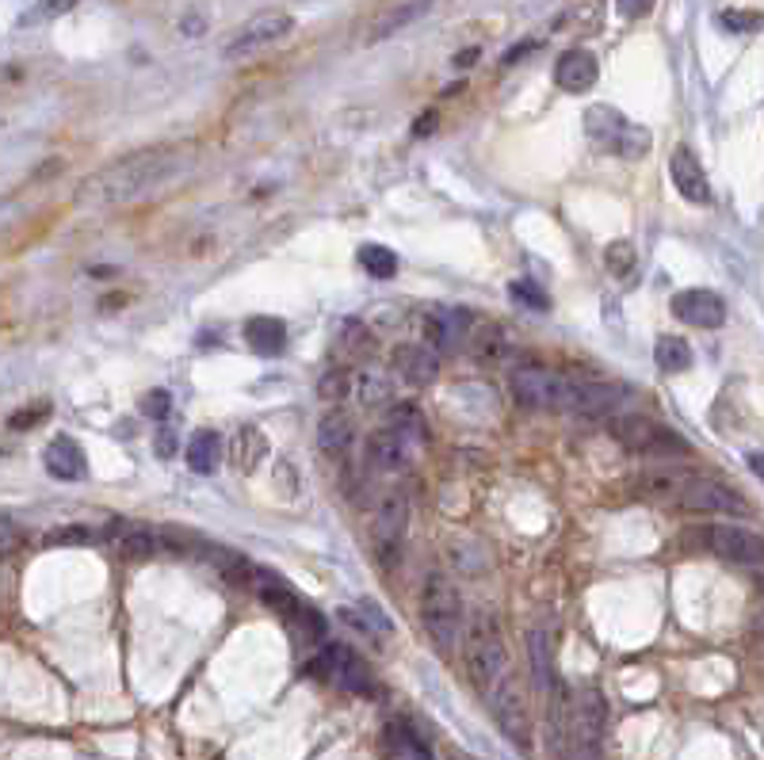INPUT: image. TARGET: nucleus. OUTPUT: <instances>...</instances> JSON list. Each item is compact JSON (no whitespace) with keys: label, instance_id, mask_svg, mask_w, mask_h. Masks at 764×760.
Masks as SVG:
<instances>
[{"label":"nucleus","instance_id":"13","mask_svg":"<svg viewBox=\"0 0 764 760\" xmlns=\"http://www.w3.org/2000/svg\"><path fill=\"white\" fill-rule=\"evenodd\" d=\"M707 547L734 566H764V536L741 528V524H715L707 531Z\"/></svg>","mask_w":764,"mask_h":760},{"label":"nucleus","instance_id":"43","mask_svg":"<svg viewBox=\"0 0 764 760\" xmlns=\"http://www.w3.org/2000/svg\"><path fill=\"white\" fill-rule=\"evenodd\" d=\"M70 4H73V0H50V12H65Z\"/></svg>","mask_w":764,"mask_h":760},{"label":"nucleus","instance_id":"25","mask_svg":"<svg viewBox=\"0 0 764 760\" xmlns=\"http://www.w3.org/2000/svg\"><path fill=\"white\" fill-rule=\"evenodd\" d=\"M470 326L467 310H432L424 318V336H429L436 348H452L455 341H463V329Z\"/></svg>","mask_w":764,"mask_h":760},{"label":"nucleus","instance_id":"41","mask_svg":"<svg viewBox=\"0 0 764 760\" xmlns=\"http://www.w3.org/2000/svg\"><path fill=\"white\" fill-rule=\"evenodd\" d=\"M528 50H535V42H523V47H516V50H508L505 54V65H513V62H520L523 54H528Z\"/></svg>","mask_w":764,"mask_h":760},{"label":"nucleus","instance_id":"12","mask_svg":"<svg viewBox=\"0 0 764 760\" xmlns=\"http://www.w3.org/2000/svg\"><path fill=\"white\" fill-rule=\"evenodd\" d=\"M490 711H493V722L501 726V734H505L523 757H531V714H528V703H523V691L516 688V681H508L505 688L490 699Z\"/></svg>","mask_w":764,"mask_h":760},{"label":"nucleus","instance_id":"16","mask_svg":"<svg viewBox=\"0 0 764 760\" xmlns=\"http://www.w3.org/2000/svg\"><path fill=\"white\" fill-rule=\"evenodd\" d=\"M596 77H601V65H596V58L589 54V50H566V54L558 58V65H554V85L562 88V93H589V88L596 85Z\"/></svg>","mask_w":764,"mask_h":760},{"label":"nucleus","instance_id":"37","mask_svg":"<svg viewBox=\"0 0 764 760\" xmlns=\"http://www.w3.org/2000/svg\"><path fill=\"white\" fill-rule=\"evenodd\" d=\"M723 24L730 27V32H756V27L764 24V16H756V12H726Z\"/></svg>","mask_w":764,"mask_h":760},{"label":"nucleus","instance_id":"5","mask_svg":"<svg viewBox=\"0 0 764 760\" xmlns=\"http://www.w3.org/2000/svg\"><path fill=\"white\" fill-rule=\"evenodd\" d=\"M612 436H616L619 448H627L631 455L642 458H688L692 448L680 432H673L669 425H657L654 417H642V413H616L612 417Z\"/></svg>","mask_w":764,"mask_h":760},{"label":"nucleus","instance_id":"8","mask_svg":"<svg viewBox=\"0 0 764 760\" xmlns=\"http://www.w3.org/2000/svg\"><path fill=\"white\" fill-rule=\"evenodd\" d=\"M677 504L688 513H715V516H749V504L738 489L718 478H680Z\"/></svg>","mask_w":764,"mask_h":760},{"label":"nucleus","instance_id":"29","mask_svg":"<svg viewBox=\"0 0 764 760\" xmlns=\"http://www.w3.org/2000/svg\"><path fill=\"white\" fill-rule=\"evenodd\" d=\"M531 669H535V684L543 696H554L558 684H554V673H551V638L546 630H531Z\"/></svg>","mask_w":764,"mask_h":760},{"label":"nucleus","instance_id":"38","mask_svg":"<svg viewBox=\"0 0 764 760\" xmlns=\"http://www.w3.org/2000/svg\"><path fill=\"white\" fill-rule=\"evenodd\" d=\"M176 451H180V432H176V428L164 425L161 432H157V455H161V458H172Z\"/></svg>","mask_w":764,"mask_h":760},{"label":"nucleus","instance_id":"15","mask_svg":"<svg viewBox=\"0 0 764 760\" xmlns=\"http://www.w3.org/2000/svg\"><path fill=\"white\" fill-rule=\"evenodd\" d=\"M669 176H673L677 192L685 195L688 203H711L707 172H703L700 157H695L688 146H677V149L669 154Z\"/></svg>","mask_w":764,"mask_h":760},{"label":"nucleus","instance_id":"21","mask_svg":"<svg viewBox=\"0 0 764 760\" xmlns=\"http://www.w3.org/2000/svg\"><path fill=\"white\" fill-rule=\"evenodd\" d=\"M367 458L379 470H402L409 463V440L402 428H379L367 436Z\"/></svg>","mask_w":764,"mask_h":760},{"label":"nucleus","instance_id":"6","mask_svg":"<svg viewBox=\"0 0 764 760\" xmlns=\"http://www.w3.org/2000/svg\"><path fill=\"white\" fill-rule=\"evenodd\" d=\"M586 131L596 146L624 157V161H642V157L650 154V146H654L646 126L624 119L616 108H608V103H596V108L586 111Z\"/></svg>","mask_w":764,"mask_h":760},{"label":"nucleus","instance_id":"2","mask_svg":"<svg viewBox=\"0 0 764 760\" xmlns=\"http://www.w3.org/2000/svg\"><path fill=\"white\" fill-rule=\"evenodd\" d=\"M513 394L528 409H551V413H616L627 402V390L616 382H589L569 379V375L546 371V367H516L513 371Z\"/></svg>","mask_w":764,"mask_h":760},{"label":"nucleus","instance_id":"19","mask_svg":"<svg viewBox=\"0 0 764 760\" xmlns=\"http://www.w3.org/2000/svg\"><path fill=\"white\" fill-rule=\"evenodd\" d=\"M103 539H115V551L123 559H149V554L164 551V531H149V528H134L126 520H115Z\"/></svg>","mask_w":764,"mask_h":760},{"label":"nucleus","instance_id":"3","mask_svg":"<svg viewBox=\"0 0 764 760\" xmlns=\"http://www.w3.org/2000/svg\"><path fill=\"white\" fill-rule=\"evenodd\" d=\"M467 615H463V597L452 577L429 574L421 589V627L432 638L440 653H455V646L467 642Z\"/></svg>","mask_w":764,"mask_h":760},{"label":"nucleus","instance_id":"4","mask_svg":"<svg viewBox=\"0 0 764 760\" xmlns=\"http://www.w3.org/2000/svg\"><path fill=\"white\" fill-rule=\"evenodd\" d=\"M463 653H467V669H470V676H475L478 691H482L485 699H493L501 688H505L508 681H513V676H508L505 638H501V630H497V623H493V615H485V612L470 615Z\"/></svg>","mask_w":764,"mask_h":760},{"label":"nucleus","instance_id":"14","mask_svg":"<svg viewBox=\"0 0 764 760\" xmlns=\"http://www.w3.org/2000/svg\"><path fill=\"white\" fill-rule=\"evenodd\" d=\"M673 314H677L685 326H695V329H723L726 326V303L715 295V291H703V287L680 291V295L673 298Z\"/></svg>","mask_w":764,"mask_h":760},{"label":"nucleus","instance_id":"42","mask_svg":"<svg viewBox=\"0 0 764 760\" xmlns=\"http://www.w3.org/2000/svg\"><path fill=\"white\" fill-rule=\"evenodd\" d=\"M475 58H478V50H463V54L455 58V65H470V62H475Z\"/></svg>","mask_w":764,"mask_h":760},{"label":"nucleus","instance_id":"35","mask_svg":"<svg viewBox=\"0 0 764 760\" xmlns=\"http://www.w3.org/2000/svg\"><path fill=\"white\" fill-rule=\"evenodd\" d=\"M50 417V402H39L35 409H20V413H12L9 417V428L12 432H27V428H35V425H42V420Z\"/></svg>","mask_w":764,"mask_h":760},{"label":"nucleus","instance_id":"18","mask_svg":"<svg viewBox=\"0 0 764 760\" xmlns=\"http://www.w3.org/2000/svg\"><path fill=\"white\" fill-rule=\"evenodd\" d=\"M394 371H398L409 387H429L440 375V359H436V352L424 348V344H402V348H394Z\"/></svg>","mask_w":764,"mask_h":760},{"label":"nucleus","instance_id":"9","mask_svg":"<svg viewBox=\"0 0 764 760\" xmlns=\"http://www.w3.org/2000/svg\"><path fill=\"white\" fill-rule=\"evenodd\" d=\"M406 524H409L406 493H398V489L382 493L379 504H374V524H371V539H374V551H379L382 566H398V551H402V539H406Z\"/></svg>","mask_w":764,"mask_h":760},{"label":"nucleus","instance_id":"40","mask_svg":"<svg viewBox=\"0 0 764 760\" xmlns=\"http://www.w3.org/2000/svg\"><path fill=\"white\" fill-rule=\"evenodd\" d=\"M745 463H749V470H753L756 478H761V486H764V455H761V451H753V455H749Z\"/></svg>","mask_w":764,"mask_h":760},{"label":"nucleus","instance_id":"32","mask_svg":"<svg viewBox=\"0 0 764 760\" xmlns=\"http://www.w3.org/2000/svg\"><path fill=\"white\" fill-rule=\"evenodd\" d=\"M234 466L237 470H252V466L264 458V451H268V443H264V436L257 432V428H242V432L234 436Z\"/></svg>","mask_w":764,"mask_h":760},{"label":"nucleus","instance_id":"33","mask_svg":"<svg viewBox=\"0 0 764 760\" xmlns=\"http://www.w3.org/2000/svg\"><path fill=\"white\" fill-rule=\"evenodd\" d=\"M96 539H103V531H93L88 524H65V528L50 531L47 543L50 547H88V543H96Z\"/></svg>","mask_w":764,"mask_h":760},{"label":"nucleus","instance_id":"23","mask_svg":"<svg viewBox=\"0 0 764 760\" xmlns=\"http://www.w3.org/2000/svg\"><path fill=\"white\" fill-rule=\"evenodd\" d=\"M245 341L257 356H280L287 348V326L280 318H249L245 321Z\"/></svg>","mask_w":764,"mask_h":760},{"label":"nucleus","instance_id":"34","mask_svg":"<svg viewBox=\"0 0 764 760\" xmlns=\"http://www.w3.org/2000/svg\"><path fill=\"white\" fill-rule=\"evenodd\" d=\"M508 295H513L516 303L528 306V310H551V298H546V291H539L531 280H516L513 287H508Z\"/></svg>","mask_w":764,"mask_h":760},{"label":"nucleus","instance_id":"44","mask_svg":"<svg viewBox=\"0 0 764 760\" xmlns=\"http://www.w3.org/2000/svg\"><path fill=\"white\" fill-rule=\"evenodd\" d=\"M761 589H764V577H761Z\"/></svg>","mask_w":764,"mask_h":760},{"label":"nucleus","instance_id":"24","mask_svg":"<svg viewBox=\"0 0 764 760\" xmlns=\"http://www.w3.org/2000/svg\"><path fill=\"white\" fill-rule=\"evenodd\" d=\"M394 394L391 379L382 371H352L348 375V397L359 405H367V409H379V405H386Z\"/></svg>","mask_w":764,"mask_h":760},{"label":"nucleus","instance_id":"28","mask_svg":"<svg viewBox=\"0 0 764 760\" xmlns=\"http://www.w3.org/2000/svg\"><path fill=\"white\" fill-rule=\"evenodd\" d=\"M654 364H657V371H665V375H680L692 367V348H688V341H680V336H662V341L654 344Z\"/></svg>","mask_w":764,"mask_h":760},{"label":"nucleus","instance_id":"1","mask_svg":"<svg viewBox=\"0 0 764 760\" xmlns=\"http://www.w3.org/2000/svg\"><path fill=\"white\" fill-rule=\"evenodd\" d=\"M187 169V157L180 149L157 146V149H141V154L119 157L108 169H100L96 176H88L81 184L77 199L85 207H123V203H134L141 195L164 187L172 176Z\"/></svg>","mask_w":764,"mask_h":760},{"label":"nucleus","instance_id":"31","mask_svg":"<svg viewBox=\"0 0 764 760\" xmlns=\"http://www.w3.org/2000/svg\"><path fill=\"white\" fill-rule=\"evenodd\" d=\"M359 265L371 280H394L398 275V257H394V248L386 245H359Z\"/></svg>","mask_w":764,"mask_h":760},{"label":"nucleus","instance_id":"10","mask_svg":"<svg viewBox=\"0 0 764 760\" xmlns=\"http://www.w3.org/2000/svg\"><path fill=\"white\" fill-rule=\"evenodd\" d=\"M295 32V20H291V12H260V16H252L249 24L242 27V32L234 35V39L226 42V50L222 54L230 58V62H237V58H252L260 54V50H268L272 42L287 39V35Z\"/></svg>","mask_w":764,"mask_h":760},{"label":"nucleus","instance_id":"17","mask_svg":"<svg viewBox=\"0 0 764 760\" xmlns=\"http://www.w3.org/2000/svg\"><path fill=\"white\" fill-rule=\"evenodd\" d=\"M432 4H436V0H391V4L379 12V20L371 24V32H367V42H382V39H391V35L406 32V27L417 24Z\"/></svg>","mask_w":764,"mask_h":760},{"label":"nucleus","instance_id":"39","mask_svg":"<svg viewBox=\"0 0 764 760\" xmlns=\"http://www.w3.org/2000/svg\"><path fill=\"white\" fill-rule=\"evenodd\" d=\"M616 4H619V12H624L627 20H642V16L654 12L657 0H616Z\"/></svg>","mask_w":764,"mask_h":760},{"label":"nucleus","instance_id":"27","mask_svg":"<svg viewBox=\"0 0 764 760\" xmlns=\"http://www.w3.org/2000/svg\"><path fill=\"white\" fill-rule=\"evenodd\" d=\"M604 268H608L612 280L631 283L634 272H639V248H634L631 241H612V245L604 248Z\"/></svg>","mask_w":764,"mask_h":760},{"label":"nucleus","instance_id":"30","mask_svg":"<svg viewBox=\"0 0 764 760\" xmlns=\"http://www.w3.org/2000/svg\"><path fill=\"white\" fill-rule=\"evenodd\" d=\"M344 620L352 623V627H359L363 635H374V638H386L394 630V623L382 615V608L379 604H371V600H363V604H356V608H344Z\"/></svg>","mask_w":764,"mask_h":760},{"label":"nucleus","instance_id":"26","mask_svg":"<svg viewBox=\"0 0 764 760\" xmlns=\"http://www.w3.org/2000/svg\"><path fill=\"white\" fill-rule=\"evenodd\" d=\"M222 463V440L219 432H196L187 443V466L192 474H214Z\"/></svg>","mask_w":764,"mask_h":760},{"label":"nucleus","instance_id":"36","mask_svg":"<svg viewBox=\"0 0 764 760\" xmlns=\"http://www.w3.org/2000/svg\"><path fill=\"white\" fill-rule=\"evenodd\" d=\"M146 417H153V420H161V417H169V409H172V397H169V390H149L146 397H141V405H138Z\"/></svg>","mask_w":764,"mask_h":760},{"label":"nucleus","instance_id":"11","mask_svg":"<svg viewBox=\"0 0 764 760\" xmlns=\"http://www.w3.org/2000/svg\"><path fill=\"white\" fill-rule=\"evenodd\" d=\"M310 669H313V673H321V676H329L336 688L356 691V696H371V691H374L371 669H367L363 661H359L356 653H352L348 646H341V642L321 646V658L313 661Z\"/></svg>","mask_w":764,"mask_h":760},{"label":"nucleus","instance_id":"7","mask_svg":"<svg viewBox=\"0 0 764 760\" xmlns=\"http://www.w3.org/2000/svg\"><path fill=\"white\" fill-rule=\"evenodd\" d=\"M249 589L257 592L260 600H264L272 612H280L283 620H291L295 627H303L310 638H321L325 635V620H321L318 612H313L310 604H303V600L295 597V589H291L283 577H275V574H268V569H260V566H252V574H249Z\"/></svg>","mask_w":764,"mask_h":760},{"label":"nucleus","instance_id":"22","mask_svg":"<svg viewBox=\"0 0 764 760\" xmlns=\"http://www.w3.org/2000/svg\"><path fill=\"white\" fill-rule=\"evenodd\" d=\"M352 443H356V425L344 413H325L318 425V448L329 458H348Z\"/></svg>","mask_w":764,"mask_h":760},{"label":"nucleus","instance_id":"20","mask_svg":"<svg viewBox=\"0 0 764 760\" xmlns=\"http://www.w3.org/2000/svg\"><path fill=\"white\" fill-rule=\"evenodd\" d=\"M42 463H47L50 478L58 481H81L88 474V463H85V451L70 440V436H58V440L47 443L42 451Z\"/></svg>","mask_w":764,"mask_h":760}]
</instances>
